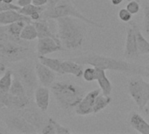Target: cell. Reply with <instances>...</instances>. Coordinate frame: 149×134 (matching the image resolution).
Wrapping results in <instances>:
<instances>
[{"instance_id": "b9f144b4", "label": "cell", "mask_w": 149, "mask_h": 134, "mask_svg": "<svg viewBox=\"0 0 149 134\" xmlns=\"http://www.w3.org/2000/svg\"><path fill=\"white\" fill-rule=\"evenodd\" d=\"M2 107H3V106H2V105L0 104V108H2Z\"/></svg>"}, {"instance_id": "ba28073f", "label": "cell", "mask_w": 149, "mask_h": 134, "mask_svg": "<svg viewBox=\"0 0 149 134\" xmlns=\"http://www.w3.org/2000/svg\"><path fill=\"white\" fill-rule=\"evenodd\" d=\"M29 103V96L18 97L12 95L9 92L0 91V104L3 107L22 110L24 108H26Z\"/></svg>"}, {"instance_id": "f1b7e54d", "label": "cell", "mask_w": 149, "mask_h": 134, "mask_svg": "<svg viewBox=\"0 0 149 134\" xmlns=\"http://www.w3.org/2000/svg\"><path fill=\"white\" fill-rule=\"evenodd\" d=\"M52 122L53 123L54 125V127H55V131H56V134H70L72 133L71 130L64 126H62L61 124H59L58 122H57L55 119L50 118Z\"/></svg>"}, {"instance_id": "f546056e", "label": "cell", "mask_w": 149, "mask_h": 134, "mask_svg": "<svg viewBox=\"0 0 149 134\" xmlns=\"http://www.w3.org/2000/svg\"><path fill=\"white\" fill-rule=\"evenodd\" d=\"M118 16H119V18H120L122 22H124V23H128V22H130L131 19H132V14L128 11V10H127V8H125V9H120V11H119Z\"/></svg>"}, {"instance_id": "74e56055", "label": "cell", "mask_w": 149, "mask_h": 134, "mask_svg": "<svg viewBox=\"0 0 149 134\" xmlns=\"http://www.w3.org/2000/svg\"><path fill=\"white\" fill-rule=\"evenodd\" d=\"M111 2L113 5H119L123 2V0H111Z\"/></svg>"}, {"instance_id": "836d02e7", "label": "cell", "mask_w": 149, "mask_h": 134, "mask_svg": "<svg viewBox=\"0 0 149 134\" xmlns=\"http://www.w3.org/2000/svg\"><path fill=\"white\" fill-rule=\"evenodd\" d=\"M144 30L145 31L149 34V4H147L144 9Z\"/></svg>"}, {"instance_id": "4fadbf2b", "label": "cell", "mask_w": 149, "mask_h": 134, "mask_svg": "<svg viewBox=\"0 0 149 134\" xmlns=\"http://www.w3.org/2000/svg\"><path fill=\"white\" fill-rule=\"evenodd\" d=\"M34 100L41 112H46L50 104V91L48 87L38 86L34 92Z\"/></svg>"}, {"instance_id": "9c48e42d", "label": "cell", "mask_w": 149, "mask_h": 134, "mask_svg": "<svg viewBox=\"0 0 149 134\" xmlns=\"http://www.w3.org/2000/svg\"><path fill=\"white\" fill-rule=\"evenodd\" d=\"M100 93V89H96L86 93L81 101L77 105L74 111L77 115L79 116H86L93 113V106L94 101L97 96Z\"/></svg>"}, {"instance_id": "44dd1931", "label": "cell", "mask_w": 149, "mask_h": 134, "mask_svg": "<svg viewBox=\"0 0 149 134\" xmlns=\"http://www.w3.org/2000/svg\"><path fill=\"white\" fill-rule=\"evenodd\" d=\"M38 61L42 63L43 65H46L50 69H52L56 73L61 74V63L62 60L58 58H47L46 56L38 55Z\"/></svg>"}, {"instance_id": "4316f807", "label": "cell", "mask_w": 149, "mask_h": 134, "mask_svg": "<svg viewBox=\"0 0 149 134\" xmlns=\"http://www.w3.org/2000/svg\"><path fill=\"white\" fill-rule=\"evenodd\" d=\"M45 8L46 6H37V5H34L33 3H31L24 7H21L18 10V12L21 13L22 15H24L30 17L35 12H43L45 10Z\"/></svg>"}, {"instance_id": "8992f818", "label": "cell", "mask_w": 149, "mask_h": 134, "mask_svg": "<svg viewBox=\"0 0 149 134\" xmlns=\"http://www.w3.org/2000/svg\"><path fill=\"white\" fill-rule=\"evenodd\" d=\"M25 88L27 95L30 97L38 87V78L35 67L30 63L22 64L16 70L15 74Z\"/></svg>"}, {"instance_id": "cb8c5ba5", "label": "cell", "mask_w": 149, "mask_h": 134, "mask_svg": "<svg viewBox=\"0 0 149 134\" xmlns=\"http://www.w3.org/2000/svg\"><path fill=\"white\" fill-rule=\"evenodd\" d=\"M10 93H11L14 96H18V97H24V96H28L25 91L24 86L19 80V78L14 74L13 76V80L11 83V86L9 91Z\"/></svg>"}, {"instance_id": "603a6c76", "label": "cell", "mask_w": 149, "mask_h": 134, "mask_svg": "<svg viewBox=\"0 0 149 134\" xmlns=\"http://www.w3.org/2000/svg\"><path fill=\"white\" fill-rule=\"evenodd\" d=\"M112 102V99L110 96H107L102 94H99L97 98L95 99L94 101V106H93V113L96 114L102 110H104L106 107H107Z\"/></svg>"}, {"instance_id": "5b68a950", "label": "cell", "mask_w": 149, "mask_h": 134, "mask_svg": "<svg viewBox=\"0 0 149 134\" xmlns=\"http://www.w3.org/2000/svg\"><path fill=\"white\" fill-rule=\"evenodd\" d=\"M128 92L136 103L140 110L144 107L149 101V83L141 78H132L127 83Z\"/></svg>"}, {"instance_id": "2e32d148", "label": "cell", "mask_w": 149, "mask_h": 134, "mask_svg": "<svg viewBox=\"0 0 149 134\" xmlns=\"http://www.w3.org/2000/svg\"><path fill=\"white\" fill-rule=\"evenodd\" d=\"M129 123L131 126L141 134H149V123H148L144 118L137 113L133 112L129 117Z\"/></svg>"}, {"instance_id": "e575fe53", "label": "cell", "mask_w": 149, "mask_h": 134, "mask_svg": "<svg viewBox=\"0 0 149 134\" xmlns=\"http://www.w3.org/2000/svg\"><path fill=\"white\" fill-rule=\"evenodd\" d=\"M31 3H32V0H17V5H18L20 8L29 5Z\"/></svg>"}, {"instance_id": "ac0fdd59", "label": "cell", "mask_w": 149, "mask_h": 134, "mask_svg": "<svg viewBox=\"0 0 149 134\" xmlns=\"http://www.w3.org/2000/svg\"><path fill=\"white\" fill-rule=\"evenodd\" d=\"M33 24L35 25L36 29H37V32H38V38H41V37H52L56 40H59L58 35H55L51 28L50 25L47 22V19L45 18H41L38 21H35L33 23Z\"/></svg>"}, {"instance_id": "484cf974", "label": "cell", "mask_w": 149, "mask_h": 134, "mask_svg": "<svg viewBox=\"0 0 149 134\" xmlns=\"http://www.w3.org/2000/svg\"><path fill=\"white\" fill-rule=\"evenodd\" d=\"M26 24L27 23L24 21H17V22L11 23L10 24H7V25H5V27H6L7 32L10 36H12L16 38H20L19 37H20L21 31Z\"/></svg>"}, {"instance_id": "d6986e66", "label": "cell", "mask_w": 149, "mask_h": 134, "mask_svg": "<svg viewBox=\"0 0 149 134\" xmlns=\"http://www.w3.org/2000/svg\"><path fill=\"white\" fill-rule=\"evenodd\" d=\"M96 71H97L96 80L98 81V84L100 85V89L101 92L104 95L110 96V94L113 91V86L106 74V70H103L100 68H96Z\"/></svg>"}, {"instance_id": "e0dca14e", "label": "cell", "mask_w": 149, "mask_h": 134, "mask_svg": "<svg viewBox=\"0 0 149 134\" xmlns=\"http://www.w3.org/2000/svg\"><path fill=\"white\" fill-rule=\"evenodd\" d=\"M24 110L21 113V116L25 119L31 126H33L37 131H38L39 128H43V125H44V119L43 117L36 111L33 109H22Z\"/></svg>"}, {"instance_id": "30bf717a", "label": "cell", "mask_w": 149, "mask_h": 134, "mask_svg": "<svg viewBox=\"0 0 149 134\" xmlns=\"http://www.w3.org/2000/svg\"><path fill=\"white\" fill-rule=\"evenodd\" d=\"M38 39V40L37 44V52L38 53V55L46 56L50 53L59 51L64 49L61 44V42L52 37H45Z\"/></svg>"}, {"instance_id": "7bdbcfd3", "label": "cell", "mask_w": 149, "mask_h": 134, "mask_svg": "<svg viewBox=\"0 0 149 134\" xmlns=\"http://www.w3.org/2000/svg\"><path fill=\"white\" fill-rule=\"evenodd\" d=\"M0 2H3V0H0Z\"/></svg>"}, {"instance_id": "ee69618b", "label": "cell", "mask_w": 149, "mask_h": 134, "mask_svg": "<svg viewBox=\"0 0 149 134\" xmlns=\"http://www.w3.org/2000/svg\"><path fill=\"white\" fill-rule=\"evenodd\" d=\"M148 70H149V65H148Z\"/></svg>"}, {"instance_id": "ab89813d", "label": "cell", "mask_w": 149, "mask_h": 134, "mask_svg": "<svg viewBox=\"0 0 149 134\" xmlns=\"http://www.w3.org/2000/svg\"><path fill=\"white\" fill-rule=\"evenodd\" d=\"M3 1L7 3H13V0H3Z\"/></svg>"}, {"instance_id": "5bb4252c", "label": "cell", "mask_w": 149, "mask_h": 134, "mask_svg": "<svg viewBox=\"0 0 149 134\" xmlns=\"http://www.w3.org/2000/svg\"><path fill=\"white\" fill-rule=\"evenodd\" d=\"M17 21H24L26 23H31V19L24 15H22L18 12V10H10L0 12V24L7 25L14 22Z\"/></svg>"}, {"instance_id": "8d00e7d4", "label": "cell", "mask_w": 149, "mask_h": 134, "mask_svg": "<svg viewBox=\"0 0 149 134\" xmlns=\"http://www.w3.org/2000/svg\"><path fill=\"white\" fill-rule=\"evenodd\" d=\"M59 1H61V0H48V3L46 4V7H52V6L55 5L56 3H58Z\"/></svg>"}, {"instance_id": "1f68e13d", "label": "cell", "mask_w": 149, "mask_h": 134, "mask_svg": "<svg viewBox=\"0 0 149 134\" xmlns=\"http://www.w3.org/2000/svg\"><path fill=\"white\" fill-rule=\"evenodd\" d=\"M41 133L42 134H56L55 131V127L53 123L52 122L51 119H48V122L45 126H44V127L41 130Z\"/></svg>"}, {"instance_id": "f6af8a7d", "label": "cell", "mask_w": 149, "mask_h": 134, "mask_svg": "<svg viewBox=\"0 0 149 134\" xmlns=\"http://www.w3.org/2000/svg\"><path fill=\"white\" fill-rule=\"evenodd\" d=\"M148 1H149V0H148Z\"/></svg>"}, {"instance_id": "52a82bcc", "label": "cell", "mask_w": 149, "mask_h": 134, "mask_svg": "<svg viewBox=\"0 0 149 134\" xmlns=\"http://www.w3.org/2000/svg\"><path fill=\"white\" fill-rule=\"evenodd\" d=\"M6 126L12 132L18 133L31 134L37 133V129L31 126L21 115H10L4 118Z\"/></svg>"}, {"instance_id": "f35d334b", "label": "cell", "mask_w": 149, "mask_h": 134, "mask_svg": "<svg viewBox=\"0 0 149 134\" xmlns=\"http://www.w3.org/2000/svg\"><path fill=\"white\" fill-rule=\"evenodd\" d=\"M144 111H145V112H146L147 115H149V101L148 103L146 105V106L144 107Z\"/></svg>"}, {"instance_id": "d4e9b609", "label": "cell", "mask_w": 149, "mask_h": 134, "mask_svg": "<svg viewBox=\"0 0 149 134\" xmlns=\"http://www.w3.org/2000/svg\"><path fill=\"white\" fill-rule=\"evenodd\" d=\"M14 73L10 70H5L0 78V91L9 92L13 80Z\"/></svg>"}, {"instance_id": "ffe728a7", "label": "cell", "mask_w": 149, "mask_h": 134, "mask_svg": "<svg viewBox=\"0 0 149 134\" xmlns=\"http://www.w3.org/2000/svg\"><path fill=\"white\" fill-rule=\"evenodd\" d=\"M135 31L136 38H137V44H138V50L140 52V55L143 54H149V42L145 38V37L142 35L141 31H140L139 27L135 23L131 24Z\"/></svg>"}, {"instance_id": "d590c367", "label": "cell", "mask_w": 149, "mask_h": 134, "mask_svg": "<svg viewBox=\"0 0 149 134\" xmlns=\"http://www.w3.org/2000/svg\"><path fill=\"white\" fill-rule=\"evenodd\" d=\"M32 3L37 6H46L48 0H32Z\"/></svg>"}, {"instance_id": "60d3db41", "label": "cell", "mask_w": 149, "mask_h": 134, "mask_svg": "<svg viewBox=\"0 0 149 134\" xmlns=\"http://www.w3.org/2000/svg\"><path fill=\"white\" fill-rule=\"evenodd\" d=\"M3 68H2V69H0V78H1V76H2V74H3V72H4L3 70Z\"/></svg>"}, {"instance_id": "3957f363", "label": "cell", "mask_w": 149, "mask_h": 134, "mask_svg": "<svg viewBox=\"0 0 149 134\" xmlns=\"http://www.w3.org/2000/svg\"><path fill=\"white\" fill-rule=\"evenodd\" d=\"M51 90L60 108L66 112L75 109L86 95L82 87L71 82H54L51 85Z\"/></svg>"}, {"instance_id": "7a4b0ae2", "label": "cell", "mask_w": 149, "mask_h": 134, "mask_svg": "<svg viewBox=\"0 0 149 134\" xmlns=\"http://www.w3.org/2000/svg\"><path fill=\"white\" fill-rule=\"evenodd\" d=\"M58 37L63 48L76 50L82 46L85 39V29L75 17H64L57 18Z\"/></svg>"}, {"instance_id": "4dcf8cb0", "label": "cell", "mask_w": 149, "mask_h": 134, "mask_svg": "<svg viewBox=\"0 0 149 134\" xmlns=\"http://www.w3.org/2000/svg\"><path fill=\"white\" fill-rule=\"evenodd\" d=\"M127 9L128 10V11L134 15V14H137L140 10H141V6H140V3L135 1V0H132L131 2H129L127 5Z\"/></svg>"}, {"instance_id": "7c38bea8", "label": "cell", "mask_w": 149, "mask_h": 134, "mask_svg": "<svg viewBox=\"0 0 149 134\" xmlns=\"http://www.w3.org/2000/svg\"><path fill=\"white\" fill-rule=\"evenodd\" d=\"M124 56L127 58H135L140 56L135 31L132 24L131 27L127 29Z\"/></svg>"}, {"instance_id": "277c9868", "label": "cell", "mask_w": 149, "mask_h": 134, "mask_svg": "<svg viewBox=\"0 0 149 134\" xmlns=\"http://www.w3.org/2000/svg\"><path fill=\"white\" fill-rule=\"evenodd\" d=\"M64 17H72L83 21L84 23L89 24L98 28L100 29L103 28V25L101 24L97 23L86 17L81 12H79V10H78L76 7L73 5L72 0H61L52 7H46L45 10L42 12L41 18L50 20V19H57Z\"/></svg>"}, {"instance_id": "6da1fadb", "label": "cell", "mask_w": 149, "mask_h": 134, "mask_svg": "<svg viewBox=\"0 0 149 134\" xmlns=\"http://www.w3.org/2000/svg\"><path fill=\"white\" fill-rule=\"evenodd\" d=\"M71 59L83 65H90L93 67L103 70H110L132 74H141L143 72V68L138 65L95 53H89L83 56L72 58Z\"/></svg>"}, {"instance_id": "d6a6232c", "label": "cell", "mask_w": 149, "mask_h": 134, "mask_svg": "<svg viewBox=\"0 0 149 134\" xmlns=\"http://www.w3.org/2000/svg\"><path fill=\"white\" fill-rule=\"evenodd\" d=\"M20 9V7L17 4L12 3H7L5 2H0V12L3 11H6V10H18Z\"/></svg>"}, {"instance_id": "9a60e30c", "label": "cell", "mask_w": 149, "mask_h": 134, "mask_svg": "<svg viewBox=\"0 0 149 134\" xmlns=\"http://www.w3.org/2000/svg\"><path fill=\"white\" fill-rule=\"evenodd\" d=\"M84 66L72 59L62 60L61 63V74H71L77 78H80L83 75Z\"/></svg>"}, {"instance_id": "8fae6325", "label": "cell", "mask_w": 149, "mask_h": 134, "mask_svg": "<svg viewBox=\"0 0 149 134\" xmlns=\"http://www.w3.org/2000/svg\"><path fill=\"white\" fill-rule=\"evenodd\" d=\"M35 71L39 83L43 86L51 87V85L55 81L56 72L40 62L35 64Z\"/></svg>"}, {"instance_id": "83f0119b", "label": "cell", "mask_w": 149, "mask_h": 134, "mask_svg": "<svg viewBox=\"0 0 149 134\" xmlns=\"http://www.w3.org/2000/svg\"><path fill=\"white\" fill-rule=\"evenodd\" d=\"M82 77L86 82H92L93 80H96V78H97L96 68L95 67H88V68L85 69L83 72Z\"/></svg>"}, {"instance_id": "7402d4cb", "label": "cell", "mask_w": 149, "mask_h": 134, "mask_svg": "<svg viewBox=\"0 0 149 134\" xmlns=\"http://www.w3.org/2000/svg\"><path fill=\"white\" fill-rule=\"evenodd\" d=\"M19 37L24 41H31L38 38V32L35 25L31 23H27L22 30Z\"/></svg>"}]
</instances>
